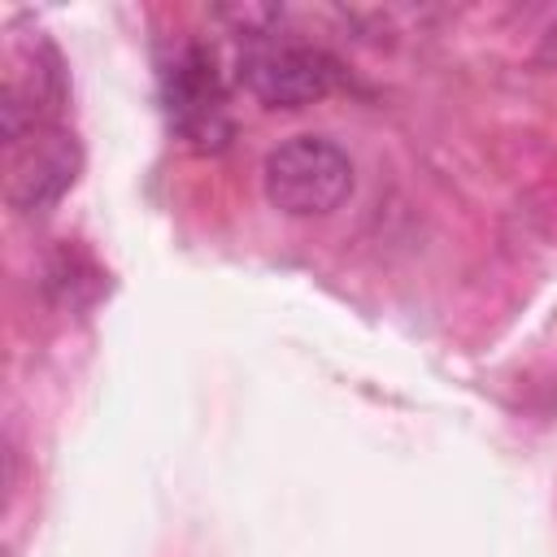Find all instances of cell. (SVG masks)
Returning <instances> with one entry per match:
<instances>
[{
    "instance_id": "6da1fadb",
    "label": "cell",
    "mask_w": 557,
    "mask_h": 557,
    "mask_svg": "<svg viewBox=\"0 0 557 557\" xmlns=\"http://www.w3.org/2000/svg\"><path fill=\"white\" fill-rule=\"evenodd\" d=\"M261 191L283 218H326L352 196V157L326 135H292L265 152Z\"/></svg>"
},
{
    "instance_id": "7a4b0ae2",
    "label": "cell",
    "mask_w": 557,
    "mask_h": 557,
    "mask_svg": "<svg viewBox=\"0 0 557 557\" xmlns=\"http://www.w3.org/2000/svg\"><path fill=\"white\" fill-rule=\"evenodd\" d=\"M339 65L313 44H283V39H248L239 52V83L265 109H305L331 96Z\"/></svg>"
},
{
    "instance_id": "3957f363",
    "label": "cell",
    "mask_w": 557,
    "mask_h": 557,
    "mask_svg": "<svg viewBox=\"0 0 557 557\" xmlns=\"http://www.w3.org/2000/svg\"><path fill=\"white\" fill-rule=\"evenodd\" d=\"M165 109L174 131L200 148L213 152L226 144L231 122H226V96H222V78L213 70V57L205 48H183L170 70H165Z\"/></svg>"
},
{
    "instance_id": "277c9868",
    "label": "cell",
    "mask_w": 557,
    "mask_h": 557,
    "mask_svg": "<svg viewBox=\"0 0 557 557\" xmlns=\"http://www.w3.org/2000/svg\"><path fill=\"white\" fill-rule=\"evenodd\" d=\"M78 174V148L65 131L39 126L26 139L9 144V178H4V200L17 213H44L52 209Z\"/></svg>"
},
{
    "instance_id": "5b68a950",
    "label": "cell",
    "mask_w": 557,
    "mask_h": 557,
    "mask_svg": "<svg viewBox=\"0 0 557 557\" xmlns=\"http://www.w3.org/2000/svg\"><path fill=\"white\" fill-rule=\"evenodd\" d=\"M535 61H540V65H557V22L544 30V39H540V48H535Z\"/></svg>"
}]
</instances>
